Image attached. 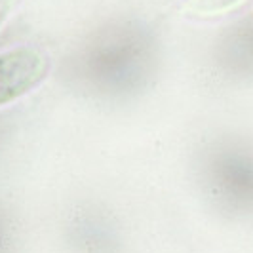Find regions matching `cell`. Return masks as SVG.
<instances>
[{
	"instance_id": "cell-1",
	"label": "cell",
	"mask_w": 253,
	"mask_h": 253,
	"mask_svg": "<svg viewBox=\"0 0 253 253\" xmlns=\"http://www.w3.org/2000/svg\"><path fill=\"white\" fill-rule=\"evenodd\" d=\"M48 55L38 48L21 46L0 53V107L19 99L46 78Z\"/></svg>"
},
{
	"instance_id": "cell-2",
	"label": "cell",
	"mask_w": 253,
	"mask_h": 253,
	"mask_svg": "<svg viewBox=\"0 0 253 253\" xmlns=\"http://www.w3.org/2000/svg\"><path fill=\"white\" fill-rule=\"evenodd\" d=\"M246 2L248 0H187L183 10L198 17H213L232 12Z\"/></svg>"
},
{
	"instance_id": "cell-3",
	"label": "cell",
	"mask_w": 253,
	"mask_h": 253,
	"mask_svg": "<svg viewBox=\"0 0 253 253\" xmlns=\"http://www.w3.org/2000/svg\"><path fill=\"white\" fill-rule=\"evenodd\" d=\"M15 4H17V0H0V27L4 25V21L10 17Z\"/></svg>"
}]
</instances>
